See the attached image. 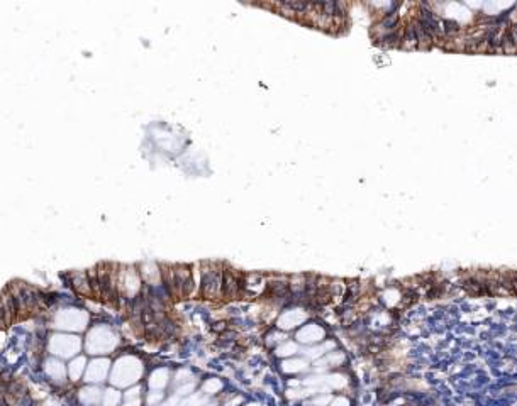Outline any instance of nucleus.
<instances>
[{"label": "nucleus", "instance_id": "nucleus-1", "mask_svg": "<svg viewBox=\"0 0 517 406\" xmlns=\"http://www.w3.org/2000/svg\"><path fill=\"white\" fill-rule=\"evenodd\" d=\"M163 281L166 283L170 293L175 298H187L193 291V276L188 266L175 264L165 266L161 271Z\"/></svg>", "mask_w": 517, "mask_h": 406}, {"label": "nucleus", "instance_id": "nucleus-2", "mask_svg": "<svg viewBox=\"0 0 517 406\" xmlns=\"http://www.w3.org/2000/svg\"><path fill=\"white\" fill-rule=\"evenodd\" d=\"M202 271V296L207 300H221L224 298L222 286H224V271L217 262H204Z\"/></svg>", "mask_w": 517, "mask_h": 406}, {"label": "nucleus", "instance_id": "nucleus-3", "mask_svg": "<svg viewBox=\"0 0 517 406\" xmlns=\"http://www.w3.org/2000/svg\"><path fill=\"white\" fill-rule=\"evenodd\" d=\"M141 372H142L141 362L134 359V357H124V359H121L115 364L112 383L117 386H129L136 383L139 376H141Z\"/></svg>", "mask_w": 517, "mask_h": 406}, {"label": "nucleus", "instance_id": "nucleus-4", "mask_svg": "<svg viewBox=\"0 0 517 406\" xmlns=\"http://www.w3.org/2000/svg\"><path fill=\"white\" fill-rule=\"evenodd\" d=\"M266 280L261 274L256 273H249V274H242L241 276V296H248V298H256L260 296L261 293L266 291Z\"/></svg>", "mask_w": 517, "mask_h": 406}, {"label": "nucleus", "instance_id": "nucleus-5", "mask_svg": "<svg viewBox=\"0 0 517 406\" xmlns=\"http://www.w3.org/2000/svg\"><path fill=\"white\" fill-rule=\"evenodd\" d=\"M307 318H309V313L305 312V310H302V308L285 310V312L282 313V315L278 317V320H277L278 330H283V332H285V330L297 328V327H300V325L304 324Z\"/></svg>", "mask_w": 517, "mask_h": 406}, {"label": "nucleus", "instance_id": "nucleus-6", "mask_svg": "<svg viewBox=\"0 0 517 406\" xmlns=\"http://www.w3.org/2000/svg\"><path fill=\"white\" fill-rule=\"evenodd\" d=\"M326 330L317 324H307L297 332V342L307 345H317L324 342Z\"/></svg>", "mask_w": 517, "mask_h": 406}, {"label": "nucleus", "instance_id": "nucleus-7", "mask_svg": "<svg viewBox=\"0 0 517 406\" xmlns=\"http://www.w3.org/2000/svg\"><path fill=\"white\" fill-rule=\"evenodd\" d=\"M222 293H224V298H228V300H234V298L241 296V276H237L233 269L224 271Z\"/></svg>", "mask_w": 517, "mask_h": 406}, {"label": "nucleus", "instance_id": "nucleus-8", "mask_svg": "<svg viewBox=\"0 0 517 406\" xmlns=\"http://www.w3.org/2000/svg\"><path fill=\"white\" fill-rule=\"evenodd\" d=\"M107 372H109V361H94L87 372V381L90 383H100L105 379Z\"/></svg>", "mask_w": 517, "mask_h": 406}, {"label": "nucleus", "instance_id": "nucleus-9", "mask_svg": "<svg viewBox=\"0 0 517 406\" xmlns=\"http://www.w3.org/2000/svg\"><path fill=\"white\" fill-rule=\"evenodd\" d=\"M282 372L283 374H300L309 369V362L305 359H285L282 362Z\"/></svg>", "mask_w": 517, "mask_h": 406}, {"label": "nucleus", "instance_id": "nucleus-10", "mask_svg": "<svg viewBox=\"0 0 517 406\" xmlns=\"http://www.w3.org/2000/svg\"><path fill=\"white\" fill-rule=\"evenodd\" d=\"M166 384H168V371H166V369H158V371H154L153 374H151L149 388L161 391V389H165Z\"/></svg>", "mask_w": 517, "mask_h": 406}, {"label": "nucleus", "instance_id": "nucleus-11", "mask_svg": "<svg viewBox=\"0 0 517 406\" xmlns=\"http://www.w3.org/2000/svg\"><path fill=\"white\" fill-rule=\"evenodd\" d=\"M321 362L326 365V367H339L341 364H344L346 357L343 352H339V350H331V352H328L326 356L321 357Z\"/></svg>", "mask_w": 517, "mask_h": 406}, {"label": "nucleus", "instance_id": "nucleus-12", "mask_svg": "<svg viewBox=\"0 0 517 406\" xmlns=\"http://www.w3.org/2000/svg\"><path fill=\"white\" fill-rule=\"evenodd\" d=\"M297 352H299L297 344H295V342H290V340H285L283 344H280L275 349V356L282 357V359H290V357L295 356Z\"/></svg>", "mask_w": 517, "mask_h": 406}, {"label": "nucleus", "instance_id": "nucleus-13", "mask_svg": "<svg viewBox=\"0 0 517 406\" xmlns=\"http://www.w3.org/2000/svg\"><path fill=\"white\" fill-rule=\"evenodd\" d=\"M141 274L144 276L146 281L151 283V284H154V283H160L161 271H158V268L154 264H144V266H142Z\"/></svg>", "mask_w": 517, "mask_h": 406}, {"label": "nucleus", "instance_id": "nucleus-14", "mask_svg": "<svg viewBox=\"0 0 517 406\" xmlns=\"http://www.w3.org/2000/svg\"><path fill=\"white\" fill-rule=\"evenodd\" d=\"M80 393H82V401L85 405H97L102 398L100 391H98L97 388H85L82 389Z\"/></svg>", "mask_w": 517, "mask_h": 406}, {"label": "nucleus", "instance_id": "nucleus-15", "mask_svg": "<svg viewBox=\"0 0 517 406\" xmlns=\"http://www.w3.org/2000/svg\"><path fill=\"white\" fill-rule=\"evenodd\" d=\"M222 388H224V384H222L221 379H217V377H210V379H207L204 384H202V391L205 393V395H217V393L222 391Z\"/></svg>", "mask_w": 517, "mask_h": 406}, {"label": "nucleus", "instance_id": "nucleus-16", "mask_svg": "<svg viewBox=\"0 0 517 406\" xmlns=\"http://www.w3.org/2000/svg\"><path fill=\"white\" fill-rule=\"evenodd\" d=\"M83 371H85V359L83 357H78L70 364V377L73 381H78L83 376Z\"/></svg>", "mask_w": 517, "mask_h": 406}, {"label": "nucleus", "instance_id": "nucleus-17", "mask_svg": "<svg viewBox=\"0 0 517 406\" xmlns=\"http://www.w3.org/2000/svg\"><path fill=\"white\" fill-rule=\"evenodd\" d=\"M121 400H122L121 393L115 391V389H107V391L102 395V405L103 406H119Z\"/></svg>", "mask_w": 517, "mask_h": 406}, {"label": "nucleus", "instance_id": "nucleus-18", "mask_svg": "<svg viewBox=\"0 0 517 406\" xmlns=\"http://www.w3.org/2000/svg\"><path fill=\"white\" fill-rule=\"evenodd\" d=\"M287 340V335L283 333V330H277V332L270 333L268 337H266V344L272 347V345H280L283 344V342Z\"/></svg>", "mask_w": 517, "mask_h": 406}, {"label": "nucleus", "instance_id": "nucleus-19", "mask_svg": "<svg viewBox=\"0 0 517 406\" xmlns=\"http://www.w3.org/2000/svg\"><path fill=\"white\" fill-rule=\"evenodd\" d=\"M192 371L190 369H180L175 376V383H178V386L187 384V383H192Z\"/></svg>", "mask_w": 517, "mask_h": 406}, {"label": "nucleus", "instance_id": "nucleus-20", "mask_svg": "<svg viewBox=\"0 0 517 406\" xmlns=\"http://www.w3.org/2000/svg\"><path fill=\"white\" fill-rule=\"evenodd\" d=\"M331 400H332V396L328 395V393H317V395H314V398H312V405L314 406H329Z\"/></svg>", "mask_w": 517, "mask_h": 406}, {"label": "nucleus", "instance_id": "nucleus-21", "mask_svg": "<svg viewBox=\"0 0 517 406\" xmlns=\"http://www.w3.org/2000/svg\"><path fill=\"white\" fill-rule=\"evenodd\" d=\"M163 400H165V396H163L161 391H151L148 398H146V405L148 406H160Z\"/></svg>", "mask_w": 517, "mask_h": 406}, {"label": "nucleus", "instance_id": "nucleus-22", "mask_svg": "<svg viewBox=\"0 0 517 406\" xmlns=\"http://www.w3.org/2000/svg\"><path fill=\"white\" fill-rule=\"evenodd\" d=\"M329 406H351V401H349L348 396L341 395V396H334L331 400Z\"/></svg>", "mask_w": 517, "mask_h": 406}, {"label": "nucleus", "instance_id": "nucleus-23", "mask_svg": "<svg viewBox=\"0 0 517 406\" xmlns=\"http://www.w3.org/2000/svg\"><path fill=\"white\" fill-rule=\"evenodd\" d=\"M122 406H141V398H124Z\"/></svg>", "mask_w": 517, "mask_h": 406}, {"label": "nucleus", "instance_id": "nucleus-24", "mask_svg": "<svg viewBox=\"0 0 517 406\" xmlns=\"http://www.w3.org/2000/svg\"><path fill=\"white\" fill-rule=\"evenodd\" d=\"M310 406H314V405H310Z\"/></svg>", "mask_w": 517, "mask_h": 406}]
</instances>
